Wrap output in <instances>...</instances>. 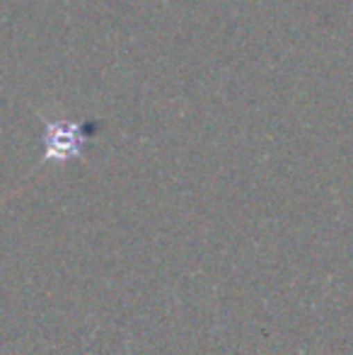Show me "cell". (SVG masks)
<instances>
[{
	"instance_id": "6da1fadb",
	"label": "cell",
	"mask_w": 353,
	"mask_h": 355,
	"mask_svg": "<svg viewBox=\"0 0 353 355\" xmlns=\"http://www.w3.org/2000/svg\"><path fill=\"white\" fill-rule=\"evenodd\" d=\"M49 157H66L71 153H78V143H80V136H78V126H56L49 133Z\"/></svg>"
}]
</instances>
